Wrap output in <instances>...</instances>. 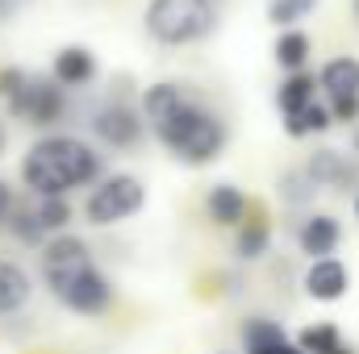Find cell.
I'll return each instance as SVG.
<instances>
[{
  "label": "cell",
  "mask_w": 359,
  "mask_h": 354,
  "mask_svg": "<svg viewBox=\"0 0 359 354\" xmlns=\"http://www.w3.org/2000/svg\"><path fill=\"white\" fill-rule=\"evenodd\" d=\"M42 283L76 317H100V313H109L113 296H117L113 279L96 267L88 242L80 234H55L42 246Z\"/></svg>",
  "instance_id": "6da1fadb"
},
{
  "label": "cell",
  "mask_w": 359,
  "mask_h": 354,
  "mask_svg": "<svg viewBox=\"0 0 359 354\" xmlns=\"http://www.w3.org/2000/svg\"><path fill=\"white\" fill-rule=\"evenodd\" d=\"M96 179H104V155L76 134H42L21 159V183L29 196H67Z\"/></svg>",
  "instance_id": "7a4b0ae2"
},
{
  "label": "cell",
  "mask_w": 359,
  "mask_h": 354,
  "mask_svg": "<svg viewBox=\"0 0 359 354\" xmlns=\"http://www.w3.org/2000/svg\"><path fill=\"white\" fill-rule=\"evenodd\" d=\"M151 134L159 138L163 150H172L180 163L188 167H209L222 159L226 142H230V125L201 100H184L172 117H163L159 125H151Z\"/></svg>",
  "instance_id": "3957f363"
},
{
  "label": "cell",
  "mask_w": 359,
  "mask_h": 354,
  "mask_svg": "<svg viewBox=\"0 0 359 354\" xmlns=\"http://www.w3.org/2000/svg\"><path fill=\"white\" fill-rule=\"evenodd\" d=\"M142 29L155 46H196L217 29V0H147Z\"/></svg>",
  "instance_id": "277c9868"
},
{
  "label": "cell",
  "mask_w": 359,
  "mask_h": 354,
  "mask_svg": "<svg viewBox=\"0 0 359 354\" xmlns=\"http://www.w3.org/2000/svg\"><path fill=\"white\" fill-rule=\"evenodd\" d=\"M147 208V183L130 171H113V176L96 179L84 200V217L96 229H109V225H121L130 217H138Z\"/></svg>",
  "instance_id": "5b68a950"
},
{
  "label": "cell",
  "mask_w": 359,
  "mask_h": 354,
  "mask_svg": "<svg viewBox=\"0 0 359 354\" xmlns=\"http://www.w3.org/2000/svg\"><path fill=\"white\" fill-rule=\"evenodd\" d=\"M4 108H8L13 121H25L29 129H55V125L67 117V88H63L50 71H46V76L29 71L25 88L17 92Z\"/></svg>",
  "instance_id": "8992f818"
},
{
  "label": "cell",
  "mask_w": 359,
  "mask_h": 354,
  "mask_svg": "<svg viewBox=\"0 0 359 354\" xmlns=\"http://www.w3.org/2000/svg\"><path fill=\"white\" fill-rule=\"evenodd\" d=\"M88 134L100 146H109V150H134V146H142L151 125H147L142 108H134L126 100H104L88 117Z\"/></svg>",
  "instance_id": "52a82bcc"
},
{
  "label": "cell",
  "mask_w": 359,
  "mask_h": 354,
  "mask_svg": "<svg viewBox=\"0 0 359 354\" xmlns=\"http://www.w3.org/2000/svg\"><path fill=\"white\" fill-rule=\"evenodd\" d=\"M301 288H305V296L309 300H318V304H334V300H343L347 296V288H351V271L343 259H313V263L305 267V275H301Z\"/></svg>",
  "instance_id": "ba28073f"
},
{
  "label": "cell",
  "mask_w": 359,
  "mask_h": 354,
  "mask_svg": "<svg viewBox=\"0 0 359 354\" xmlns=\"http://www.w3.org/2000/svg\"><path fill=\"white\" fill-rule=\"evenodd\" d=\"M339 242H343V225H339V217H330V213H309L301 225H297V246H301V255L313 263V259H330L334 250H339Z\"/></svg>",
  "instance_id": "9c48e42d"
},
{
  "label": "cell",
  "mask_w": 359,
  "mask_h": 354,
  "mask_svg": "<svg viewBox=\"0 0 359 354\" xmlns=\"http://www.w3.org/2000/svg\"><path fill=\"white\" fill-rule=\"evenodd\" d=\"M50 76L67 92H80L100 76V63H96V55L88 46H59L55 59H50Z\"/></svg>",
  "instance_id": "30bf717a"
},
{
  "label": "cell",
  "mask_w": 359,
  "mask_h": 354,
  "mask_svg": "<svg viewBox=\"0 0 359 354\" xmlns=\"http://www.w3.org/2000/svg\"><path fill=\"white\" fill-rule=\"evenodd\" d=\"M205 213H209L213 225L238 229V225L251 217V200H247V192H243L238 183H213L209 196H205Z\"/></svg>",
  "instance_id": "8fae6325"
},
{
  "label": "cell",
  "mask_w": 359,
  "mask_h": 354,
  "mask_svg": "<svg viewBox=\"0 0 359 354\" xmlns=\"http://www.w3.org/2000/svg\"><path fill=\"white\" fill-rule=\"evenodd\" d=\"M243 351L247 354H305L284 334V325L271 321V317H247L243 321Z\"/></svg>",
  "instance_id": "7c38bea8"
},
{
  "label": "cell",
  "mask_w": 359,
  "mask_h": 354,
  "mask_svg": "<svg viewBox=\"0 0 359 354\" xmlns=\"http://www.w3.org/2000/svg\"><path fill=\"white\" fill-rule=\"evenodd\" d=\"M305 176L313 179L318 187H347V183H355L359 167H355V159H347L343 150L322 146V150H313V155H309Z\"/></svg>",
  "instance_id": "4fadbf2b"
},
{
  "label": "cell",
  "mask_w": 359,
  "mask_h": 354,
  "mask_svg": "<svg viewBox=\"0 0 359 354\" xmlns=\"http://www.w3.org/2000/svg\"><path fill=\"white\" fill-rule=\"evenodd\" d=\"M318 88H322L326 100L359 96V59L355 55H339V59L322 63V71H318Z\"/></svg>",
  "instance_id": "5bb4252c"
},
{
  "label": "cell",
  "mask_w": 359,
  "mask_h": 354,
  "mask_svg": "<svg viewBox=\"0 0 359 354\" xmlns=\"http://www.w3.org/2000/svg\"><path fill=\"white\" fill-rule=\"evenodd\" d=\"M34 300V279L29 271L8 259H0V317H17Z\"/></svg>",
  "instance_id": "9a60e30c"
},
{
  "label": "cell",
  "mask_w": 359,
  "mask_h": 354,
  "mask_svg": "<svg viewBox=\"0 0 359 354\" xmlns=\"http://www.w3.org/2000/svg\"><path fill=\"white\" fill-rule=\"evenodd\" d=\"M184 100H188V92L180 88L176 80H159V84L142 88V100H138V108H142L147 125H159L163 117H172V113H176Z\"/></svg>",
  "instance_id": "2e32d148"
},
{
  "label": "cell",
  "mask_w": 359,
  "mask_h": 354,
  "mask_svg": "<svg viewBox=\"0 0 359 354\" xmlns=\"http://www.w3.org/2000/svg\"><path fill=\"white\" fill-rule=\"evenodd\" d=\"M318 76H309V71H292V76H284L280 80V88H276V108H280V117H292V113H301L305 104H313L318 100Z\"/></svg>",
  "instance_id": "e0dca14e"
},
{
  "label": "cell",
  "mask_w": 359,
  "mask_h": 354,
  "mask_svg": "<svg viewBox=\"0 0 359 354\" xmlns=\"http://www.w3.org/2000/svg\"><path fill=\"white\" fill-rule=\"evenodd\" d=\"M309 55H313V42H309V34H305L301 25H297V29H280V38H276V46H271V59H276V67H280L284 76L305 71Z\"/></svg>",
  "instance_id": "ac0fdd59"
},
{
  "label": "cell",
  "mask_w": 359,
  "mask_h": 354,
  "mask_svg": "<svg viewBox=\"0 0 359 354\" xmlns=\"http://www.w3.org/2000/svg\"><path fill=\"white\" fill-rule=\"evenodd\" d=\"M271 250V225L268 217H247L238 229H234V255L243 263H255Z\"/></svg>",
  "instance_id": "d6986e66"
},
{
  "label": "cell",
  "mask_w": 359,
  "mask_h": 354,
  "mask_svg": "<svg viewBox=\"0 0 359 354\" xmlns=\"http://www.w3.org/2000/svg\"><path fill=\"white\" fill-rule=\"evenodd\" d=\"M330 125H334V117H330V104H326V100H313V104H305L301 113L284 117V134H288V138H309V134H326Z\"/></svg>",
  "instance_id": "ffe728a7"
},
{
  "label": "cell",
  "mask_w": 359,
  "mask_h": 354,
  "mask_svg": "<svg viewBox=\"0 0 359 354\" xmlns=\"http://www.w3.org/2000/svg\"><path fill=\"white\" fill-rule=\"evenodd\" d=\"M4 229H8L21 246H38V250H42V246L50 242V234L42 229V221H38V213H34V200H21V204H17V213L8 217V225H4Z\"/></svg>",
  "instance_id": "44dd1931"
},
{
  "label": "cell",
  "mask_w": 359,
  "mask_h": 354,
  "mask_svg": "<svg viewBox=\"0 0 359 354\" xmlns=\"http://www.w3.org/2000/svg\"><path fill=\"white\" fill-rule=\"evenodd\" d=\"M34 213H38V221H42V229L55 238V234H67V225H72V200L67 196H34Z\"/></svg>",
  "instance_id": "7402d4cb"
},
{
  "label": "cell",
  "mask_w": 359,
  "mask_h": 354,
  "mask_svg": "<svg viewBox=\"0 0 359 354\" xmlns=\"http://www.w3.org/2000/svg\"><path fill=\"white\" fill-rule=\"evenodd\" d=\"M297 346L305 354H330V351L343 346V334H339L334 321H318V325H305V330L297 334Z\"/></svg>",
  "instance_id": "603a6c76"
},
{
  "label": "cell",
  "mask_w": 359,
  "mask_h": 354,
  "mask_svg": "<svg viewBox=\"0 0 359 354\" xmlns=\"http://www.w3.org/2000/svg\"><path fill=\"white\" fill-rule=\"evenodd\" d=\"M313 8L318 0H268V21L276 29H297Z\"/></svg>",
  "instance_id": "cb8c5ba5"
},
{
  "label": "cell",
  "mask_w": 359,
  "mask_h": 354,
  "mask_svg": "<svg viewBox=\"0 0 359 354\" xmlns=\"http://www.w3.org/2000/svg\"><path fill=\"white\" fill-rule=\"evenodd\" d=\"M318 192H322V187L305 176V171H284V176H280V196H284L288 204H309Z\"/></svg>",
  "instance_id": "d4e9b609"
},
{
  "label": "cell",
  "mask_w": 359,
  "mask_h": 354,
  "mask_svg": "<svg viewBox=\"0 0 359 354\" xmlns=\"http://www.w3.org/2000/svg\"><path fill=\"white\" fill-rule=\"evenodd\" d=\"M25 80H29V71L25 67H17V63H8V67H0V100L8 104L17 92L25 88Z\"/></svg>",
  "instance_id": "484cf974"
},
{
  "label": "cell",
  "mask_w": 359,
  "mask_h": 354,
  "mask_svg": "<svg viewBox=\"0 0 359 354\" xmlns=\"http://www.w3.org/2000/svg\"><path fill=\"white\" fill-rule=\"evenodd\" d=\"M334 125H355L359 121V96H343V100H326Z\"/></svg>",
  "instance_id": "4316f807"
},
{
  "label": "cell",
  "mask_w": 359,
  "mask_h": 354,
  "mask_svg": "<svg viewBox=\"0 0 359 354\" xmlns=\"http://www.w3.org/2000/svg\"><path fill=\"white\" fill-rule=\"evenodd\" d=\"M17 204H21V196H17V187H13L8 179H0V229L8 225V217L17 213Z\"/></svg>",
  "instance_id": "83f0119b"
},
{
  "label": "cell",
  "mask_w": 359,
  "mask_h": 354,
  "mask_svg": "<svg viewBox=\"0 0 359 354\" xmlns=\"http://www.w3.org/2000/svg\"><path fill=\"white\" fill-rule=\"evenodd\" d=\"M29 4H34V0H0V25H13Z\"/></svg>",
  "instance_id": "f1b7e54d"
},
{
  "label": "cell",
  "mask_w": 359,
  "mask_h": 354,
  "mask_svg": "<svg viewBox=\"0 0 359 354\" xmlns=\"http://www.w3.org/2000/svg\"><path fill=\"white\" fill-rule=\"evenodd\" d=\"M4 146H8V129H4V121H0V155H4Z\"/></svg>",
  "instance_id": "f546056e"
},
{
  "label": "cell",
  "mask_w": 359,
  "mask_h": 354,
  "mask_svg": "<svg viewBox=\"0 0 359 354\" xmlns=\"http://www.w3.org/2000/svg\"><path fill=\"white\" fill-rule=\"evenodd\" d=\"M351 150L359 155V121H355V129H351Z\"/></svg>",
  "instance_id": "4dcf8cb0"
},
{
  "label": "cell",
  "mask_w": 359,
  "mask_h": 354,
  "mask_svg": "<svg viewBox=\"0 0 359 354\" xmlns=\"http://www.w3.org/2000/svg\"><path fill=\"white\" fill-rule=\"evenodd\" d=\"M355 217H359V192H355Z\"/></svg>",
  "instance_id": "1f68e13d"
},
{
  "label": "cell",
  "mask_w": 359,
  "mask_h": 354,
  "mask_svg": "<svg viewBox=\"0 0 359 354\" xmlns=\"http://www.w3.org/2000/svg\"><path fill=\"white\" fill-rule=\"evenodd\" d=\"M355 17H359V0H355Z\"/></svg>",
  "instance_id": "d6a6232c"
}]
</instances>
